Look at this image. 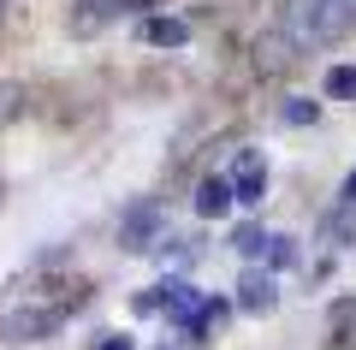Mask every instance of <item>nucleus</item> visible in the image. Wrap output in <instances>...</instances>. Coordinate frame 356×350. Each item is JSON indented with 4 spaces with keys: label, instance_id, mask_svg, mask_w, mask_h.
I'll list each match as a JSON object with an SVG mask.
<instances>
[{
    "label": "nucleus",
    "instance_id": "obj_1",
    "mask_svg": "<svg viewBox=\"0 0 356 350\" xmlns=\"http://www.w3.org/2000/svg\"><path fill=\"white\" fill-rule=\"evenodd\" d=\"M280 36L297 54L332 48L356 36V0H280Z\"/></svg>",
    "mask_w": 356,
    "mask_h": 350
},
{
    "label": "nucleus",
    "instance_id": "obj_2",
    "mask_svg": "<svg viewBox=\"0 0 356 350\" xmlns=\"http://www.w3.org/2000/svg\"><path fill=\"white\" fill-rule=\"evenodd\" d=\"M137 309H143V315H149V309H166V321L184 333V326H191V315L202 309V291H196L191 279H161L154 291H143V297H137Z\"/></svg>",
    "mask_w": 356,
    "mask_h": 350
},
{
    "label": "nucleus",
    "instance_id": "obj_3",
    "mask_svg": "<svg viewBox=\"0 0 356 350\" xmlns=\"http://www.w3.org/2000/svg\"><path fill=\"white\" fill-rule=\"evenodd\" d=\"M154 244H166V214H161V202L143 196L119 214V250H154Z\"/></svg>",
    "mask_w": 356,
    "mask_h": 350
},
{
    "label": "nucleus",
    "instance_id": "obj_4",
    "mask_svg": "<svg viewBox=\"0 0 356 350\" xmlns=\"http://www.w3.org/2000/svg\"><path fill=\"white\" fill-rule=\"evenodd\" d=\"M60 321H65V303H24V309L6 315V326H0V333L18 338V344H42V338L60 333Z\"/></svg>",
    "mask_w": 356,
    "mask_h": 350
},
{
    "label": "nucleus",
    "instance_id": "obj_5",
    "mask_svg": "<svg viewBox=\"0 0 356 350\" xmlns=\"http://www.w3.org/2000/svg\"><path fill=\"white\" fill-rule=\"evenodd\" d=\"M238 309H243V315H273V309H280V285H273L267 267H243V279H238Z\"/></svg>",
    "mask_w": 356,
    "mask_h": 350
},
{
    "label": "nucleus",
    "instance_id": "obj_6",
    "mask_svg": "<svg viewBox=\"0 0 356 350\" xmlns=\"http://www.w3.org/2000/svg\"><path fill=\"white\" fill-rule=\"evenodd\" d=\"M261 196H267V166H261L255 149H243L238 166H232V202H238V208H255Z\"/></svg>",
    "mask_w": 356,
    "mask_h": 350
},
{
    "label": "nucleus",
    "instance_id": "obj_7",
    "mask_svg": "<svg viewBox=\"0 0 356 350\" xmlns=\"http://www.w3.org/2000/svg\"><path fill=\"white\" fill-rule=\"evenodd\" d=\"M238 208V202H232V178H202V184H196V214H202V220H226V214Z\"/></svg>",
    "mask_w": 356,
    "mask_h": 350
},
{
    "label": "nucleus",
    "instance_id": "obj_8",
    "mask_svg": "<svg viewBox=\"0 0 356 350\" xmlns=\"http://www.w3.org/2000/svg\"><path fill=\"white\" fill-rule=\"evenodd\" d=\"M143 42H154V48H184L191 42V24L184 18H149L143 24Z\"/></svg>",
    "mask_w": 356,
    "mask_h": 350
},
{
    "label": "nucleus",
    "instance_id": "obj_9",
    "mask_svg": "<svg viewBox=\"0 0 356 350\" xmlns=\"http://www.w3.org/2000/svg\"><path fill=\"white\" fill-rule=\"evenodd\" d=\"M226 315H232V303H220V297H202V309L191 315V326H184V338H208V333H214L220 321H226Z\"/></svg>",
    "mask_w": 356,
    "mask_h": 350
},
{
    "label": "nucleus",
    "instance_id": "obj_10",
    "mask_svg": "<svg viewBox=\"0 0 356 350\" xmlns=\"http://www.w3.org/2000/svg\"><path fill=\"white\" fill-rule=\"evenodd\" d=\"M232 250H238L243 262H261V255L273 250V232H261V225H238V232H232Z\"/></svg>",
    "mask_w": 356,
    "mask_h": 350
},
{
    "label": "nucleus",
    "instance_id": "obj_11",
    "mask_svg": "<svg viewBox=\"0 0 356 350\" xmlns=\"http://www.w3.org/2000/svg\"><path fill=\"white\" fill-rule=\"evenodd\" d=\"M321 232H327V244H332V250H350V238H356V208L327 214V225H321Z\"/></svg>",
    "mask_w": 356,
    "mask_h": 350
},
{
    "label": "nucleus",
    "instance_id": "obj_12",
    "mask_svg": "<svg viewBox=\"0 0 356 350\" xmlns=\"http://www.w3.org/2000/svg\"><path fill=\"white\" fill-rule=\"evenodd\" d=\"M280 119H285V125H315V119H321V101H309V95H291V101L280 107Z\"/></svg>",
    "mask_w": 356,
    "mask_h": 350
},
{
    "label": "nucleus",
    "instance_id": "obj_13",
    "mask_svg": "<svg viewBox=\"0 0 356 350\" xmlns=\"http://www.w3.org/2000/svg\"><path fill=\"white\" fill-rule=\"evenodd\" d=\"M327 95L332 101H356V65H332L327 72Z\"/></svg>",
    "mask_w": 356,
    "mask_h": 350
},
{
    "label": "nucleus",
    "instance_id": "obj_14",
    "mask_svg": "<svg viewBox=\"0 0 356 350\" xmlns=\"http://www.w3.org/2000/svg\"><path fill=\"white\" fill-rule=\"evenodd\" d=\"M267 262H273V267H297V238H273Z\"/></svg>",
    "mask_w": 356,
    "mask_h": 350
},
{
    "label": "nucleus",
    "instance_id": "obj_15",
    "mask_svg": "<svg viewBox=\"0 0 356 350\" xmlns=\"http://www.w3.org/2000/svg\"><path fill=\"white\" fill-rule=\"evenodd\" d=\"M89 350H137V344H131V333H102Z\"/></svg>",
    "mask_w": 356,
    "mask_h": 350
},
{
    "label": "nucleus",
    "instance_id": "obj_16",
    "mask_svg": "<svg viewBox=\"0 0 356 350\" xmlns=\"http://www.w3.org/2000/svg\"><path fill=\"white\" fill-rule=\"evenodd\" d=\"M339 196H344V208H356V173L344 178V190H339Z\"/></svg>",
    "mask_w": 356,
    "mask_h": 350
},
{
    "label": "nucleus",
    "instance_id": "obj_17",
    "mask_svg": "<svg viewBox=\"0 0 356 350\" xmlns=\"http://www.w3.org/2000/svg\"><path fill=\"white\" fill-rule=\"evenodd\" d=\"M137 6H149V0H113V13H137Z\"/></svg>",
    "mask_w": 356,
    "mask_h": 350
},
{
    "label": "nucleus",
    "instance_id": "obj_18",
    "mask_svg": "<svg viewBox=\"0 0 356 350\" xmlns=\"http://www.w3.org/2000/svg\"><path fill=\"white\" fill-rule=\"evenodd\" d=\"M0 107H6V89H0Z\"/></svg>",
    "mask_w": 356,
    "mask_h": 350
}]
</instances>
